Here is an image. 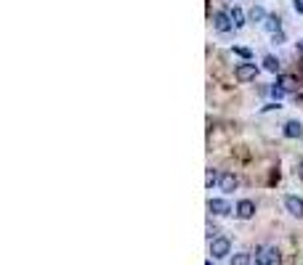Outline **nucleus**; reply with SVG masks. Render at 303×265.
Returning a JSON list of instances; mask_svg holds the SVG:
<instances>
[{"instance_id": "nucleus-4", "label": "nucleus", "mask_w": 303, "mask_h": 265, "mask_svg": "<svg viewBox=\"0 0 303 265\" xmlns=\"http://www.w3.org/2000/svg\"><path fill=\"white\" fill-rule=\"evenodd\" d=\"M285 210L293 218H303V199L301 196H285Z\"/></svg>"}, {"instance_id": "nucleus-15", "label": "nucleus", "mask_w": 303, "mask_h": 265, "mask_svg": "<svg viewBox=\"0 0 303 265\" xmlns=\"http://www.w3.org/2000/svg\"><path fill=\"white\" fill-rule=\"evenodd\" d=\"M250 21H266V11H263L261 5H252V11H250Z\"/></svg>"}, {"instance_id": "nucleus-19", "label": "nucleus", "mask_w": 303, "mask_h": 265, "mask_svg": "<svg viewBox=\"0 0 303 265\" xmlns=\"http://www.w3.org/2000/svg\"><path fill=\"white\" fill-rule=\"evenodd\" d=\"M293 8L295 14H303V0H293Z\"/></svg>"}, {"instance_id": "nucleus-20", "label": "nucleus", "mask_w": 303, "mask_h": 265, "mask_svg": "<svg viewBox=\"0 0 303 265\" xmlns=\"http://www.w3.org/2000/svg\"><path fill=\"white\" fill-rule=\"evenodd\" d=\"M298 175H301V180H303V162L298 165Z\"/></svg>"}, {"instance_id": "nucleus-6", "label": "nucleus", "mask_w": 303, "mask_h": 265, "mask_svg": "<svg viewBox=\"0 0 303 265\" xmlns=\"http://www.w3.org/2000/svg\"><path fill=\"white\" fill-rule=\"evenodd\" d=\"M218 186H221L223 194H232V191L239 186V180H237V175H234V172H223L221 180H218Z\"/></svg>"}, {"instance_id": "nucleus-10", "label": "nucleus", "mask_w": 303, "mask_h": 265, "mask_svg": "<svg viewBox=\"0 0 303 265\" xmlns=\"http://www.w3.org/2000/svg\"><path fill=\"white\" fill-rule=\"evenodd\" d=\"M263 27H266L271 35H279V32H282V19H279V16H266Z\"/></svg>"}, {"instance_id": "nucleus-2", "label": "nucleus", "mask_w": 303, "mask_h": 265, "mask_svg": "<svg viewBox=\"0 0 303 265\" xmlns=\"http://www.w3.org/2000/svg\"><path fill=\"white\" fill-rule=\"evenodd\" d=\"M234 77H237L239 82H250L258 77V66L252 64V61H245V64L237 66V72H234Z\"/></svg>"}, {"instance_id": "nucleus-9", "label": "nucleus", "mask_w": 303, "mask_h": 265, "mask_svg": "<svg viewBox=\"0 0 303 265\" xmlns=\"http://www.w3.org/2000/svg\"><path fill=\"white\" fill-rule=\"evenodd\" d=\"M287 138H301L303 135V125L298 120H290V122H285V130H282Z\"/></svg>"}, {"instance_id": "nucleus-5", "label": "nucleus", "mask_w": 303, "mask_h": 265, "mask_svg": "<svg viewBox=\"0 0 303 265\" xmlns=\"http://www.w3.org/2000/svg\"><path fill=\"white\" fill-rule=\"evenodd\" d=\"M213 27H216L218 32H229L232 30V19H229V14H223V11H216V14H213Z\"/></svg>"}, {"instance_id": "nucleus-17", "label": "nucleus", "mask_w": 303, "mask_h": 265, "mask_svg": "<svg viewBox=\"0 0 303 265\" xmlns=\"http://www.w3.org/2000/svg\"><path fill=\"white\" fill-rule=\"evenodd\" d=\"M269 93H271V95H274V98H277V101H279V98H282V95H285V93H287V90H285V88H279V85H277V82H274V85H271V90H269Z\"/></svg>"}, {"instance_id": "nucleus-7", "label": "nucleus", "mask_w": 303, "mask_h": 265, "mask_svg": "<svg viewBox=\"0 0 303 265\" xmlns=\"http://www.w3.org/2000/svg\"><path fill=\"white\" fill-rule=\"evenodd\" d=\"M252 215H255V202L242 199V202L237 204V218H242V220H250Z\"/></svg>"}, {"instance_id": "nucleus-3", "label": "nucleus", "mask_w": 303, "mask_h": 265, "mask_svg": "<svg viewBox=\"0 0 303 265\" xmlns=\"http://www.w3.org/2000/svg\"><path fill=\"white\" fill-rule=\"evenodd\" d=\"M229 239H221V236H218V239H213L210 241V255L216 257V260H221V257H226L229 255Z\"/></svg>"}, {"instance_id": "nucleus-13", "label": "nucleus", "mask_w": 303, "mask_h": 265, "mask_svg": "<svg viewBox=\"0 0 303 265\" xmlns=\"http://www.w3.org/2000/svg\"><path fill=\"white\" fill-rule=\"evenodd\" d=\"M263 69L271 72V75H277V72H279V59H274V56H266V59H263Z\"/></svg>"}, {"instance_id": "nucleus-12", "label": "nucleus", "mask_w": 303, "mask_h": 265, "mask_svg": "<svg viewBox=\"0 0 303 265\" xmlns=\"http://www.w3.org/2000/svg\"><path fill=\"white\" fill-rule=\"evenodd\" d=\"M229 19H232L234 30H239V27H245V14H242V8H237V5H234V8L229 11Z\"/></svg>"}, {"instance_id": "nucleus-1", "label": "nucleus", "mask_w": 303, "mask_h": 265, "mask_svg": "<svg viewBox=\"0 0 303 265\" xmlns=\"http://www.w3.org/2000/svg\"><path fill=\"white\" fill-rule=\"evenodd\" d=\"M255 263L258 265H277L279 263V249L277 247H261L255 252Z\"/></svg>"}, {"instance_id": "nucleus-18", "label": "nucleus", "mask_w": 303, "mask_h": 265, "mask_svg": "<svg viewBox=\"0 0 303 265\" xmlns=\"http://www.w3.org/2000/svg\"><path fill=\"white\" fill-rule=\"evenodd\" d=\"M234 53H237V56H242V59H248L250 61V48H242V45H237V48H234Z\"/></svg>"}, {"instance_id": "nucleus-21", "label": "nucleus", "mask_w": 303, "mask_h": 265, "mask_svg": "<svg viewBox=\"0 0 303 265\" xmlns=\"http://www.w3.org/2000/svg\"><path fill=\"white\" fill-rule=\"evenodd\" d=\"M205 265H213V263H205Z\"/></svg>"}, {"instance_id": "nucleus-14", "label": "nucleus", "mask_w": 303, "mask_h": 265, "mask_svg": "<svg viewBox=\"0 0 303 265\" xmlns=\"http://www.w3.org/2000/svg\"><path fill=\"white\" fill-rule=\"evenodd\" d=\"M250 252H237V255L232 257V265H250Z\"/></svg>"}, {"instance_id": "nucleus-16", "label": "nucleus", "mask_w": 303, "mask_h": 265, "mask_svg": "<svg viewBox=\"0 0 303 265\" xmlns=\"http://www.w3.org/2000/svg\"><path fill=\"white\" fill-rule=\"evenodd\" d=\"M216 180H221V178H218V172L213 170V167H207V172H205V186L210 188V186L216 183Z\"/></svg>"}, {"instance_id": "nucleus-8", "label": "nucleus", "mask_w": 303, "mask_h": 265, "mask_svg": "<svg viewBox=\"0 0 303 265\" xmlns=\"http://www.w3.org/2000/svg\"><path fill=\"white\" fill-rule=\"evenodd\" d=\"M207 210H210L213 215H229L232 207H229V202H223V199H210L207 202Z\"/></svg>"}, {"instance_id": "nucleus-11", "label": "nucleus", "mask_w": 303, "mask_h": 265, "mask_svg": "<svg viewBox=\"0 0 303 265\" xmlns=\"http://www.w3.org/2000/svg\"><path fill=\"white\" fill-rule=\"evenodd\" d=\"M277 85L285 88V90H298V80L293 75H279L277 77Z\"/></svg>"}]
</instances>
